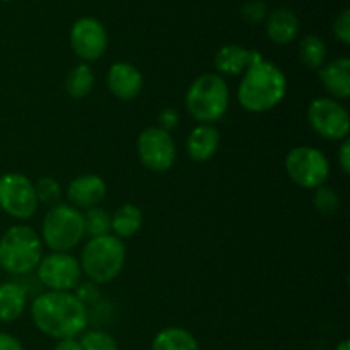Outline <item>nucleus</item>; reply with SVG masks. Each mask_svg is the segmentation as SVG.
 Listing matches in <instances>:
<instances>
[{
  "label": "nucleus",
  "instance_id": "obj_30",
  "mask_svg": "<svg viewBox=\"0 0 350 350\" xmlns=\"http://www.w3.org/2000/svg\"><path fill=\"white\" fill-rule=\"evenodd\" d=\"M334 33L344 44L350 43V10L345 9L340 16L335 19Z\"/></svg>",
  "mask_w": 350,
  "mask_h": 350
},
{
  "label": "nucleus",
  "instance_id": "obj_2",
  "mask_svg": "<svg viewBox=\"0 0 350 350\" xmlns=\"http://www.w3.org/2000/svg\"><path fill=\"white\" fill-rule=\"evenodd\" d=\"M287 92L286 74L265 58L250 65L238 85V101L250 113H267L275 108Z\"/></svg>",
  "mask_w": 350,
  "mask_h": 350
},
{
  "label": "nucleus",
  "instance_id": "obj_24",
  "mask_svg": "<svg viewBox=\"0 0 350 350\" xmlns=\"http://www.w3.org/2000/svg\"><path fill=\"white\" fill-rule=\"evenodd\" d=\"M84 217V232L89 239L111 234V214L101 207H92L82 214Z\"/></svg>",
  "mask_w": 350,
  "mask_h": 350
},
{
  "label": "nucleus",
  "instance_id": "obj_15",
  "mask_svg": "<svg viewBox=\"0 0 350 350\" xmlns=\"http://www.w3.org/2000/svg\"><path fill=\"white\" fill-rule=\"evenodd\" d=\"M260 60H263L260 51L248 50V48L239 46V44H226L215 53L214 65L219 75L238 77V75L245 74L250 65Z\"/></svg>",
  "mask_w": 350,
  "mask_h": 350
},
{
  "label": "nucleus",
  "instance_id": "obj_25",
  "mask_svg": "<svg viewBox=\"0 0 350 350\" xmlns=\"http://www.w3.org/2000/svg\"><path fill=\"white\" fill-rule=\"evenodd\" d=\"M34 191H36L38 204L50 205V207L60 204L62 187L53 176H41L34 183Z\"/></svg>",
  "mask_w": 350,
  "mask_h": 350
},
{
  "label": "nucleus",
  "instance_id": "obj_26",
  "mask_svg": "<svg viewBox=\"0 0 350 350\" xmlns=\"http://www.w3.org/2000/svg\"><path fill=\"white\" fill-rule=\"evenodd\" d=\"M313 204L320 214L334 215L340 208V197L335 193L334 188L323 185V187H318L317 191H314Z\"/></svg>",
  "mask_w": 350,
  "mask_h": 350
},
{
  "label": "nucleus",
  "instance_id": "obj_19",
  "mask_svg": "<svg viewBox=\"0 0 350 350\" xmlns=\"http://www.w3.org/2000/svg\"><path fill=\"white\" fill-rule=\"evenodd\" d=\"M27 291L17 282L0 284V323L19 320L26 310Z\"/></svg>",
  "mask_w": 350,
  "mask_h": 350
},
{
  "label": "nucleus",
  "instance_id": "obj_5",
  "mask_svg": "<svg viewBox=\"0 0 350 350\" xmlns=\"http://www.w3.org/2000/svg\"><path fill=\"white\" fill-rule=\"evenodd\" d=\"M185 105L195 122L214 125V122L221 120L228 111V82L219 74L198 75L188 88Z\"/></svg>",
  "mask_w": 350,
  "mask_h": 350
},
{
  "label": "nucleus",
  "instance_id": "obj_20",
  "mask_svg": "<svg viewBox=\"0 0 350 350\" xmlns=\"http://www.w3.org/2000/svg\"><path fill=\"white\" fill-rule=\"evenodd\" d=\"M144 214L137 205L123 204L111 215V232L120 239L132 238L142 229Z\"/></svg>",
  "mask_w": 350,
  "mask_h": 350
},
{
  "label": "nucleus",
  "instance_id": "obj_34",
  "mask_svg": "<svg viewBox=\"0 0 350 350\" xmlns=\"http://www.w3.org/2000/svg\"><path fill=\"white\" fill-rule=\"evenodd\" d=\"M53 350H82V347L79 338L74 337V338H62V340H58Z\"/></svg>",
  "mask_w": 350,
  "mask_h": 350
},
{
  "label": "nucleus",
  "instance_id": "obj_6",
  "mask_svg": "<svg viewBox=\"0 0 350 350\" xmlns=\"http://www.w3.org/2000/svg\"><path fill=\"white\" fill-rule=\"evenodd\" d=\"M84 217L70 204L48 208L41 224V241L55 253H68L84 239Z\"/></svg>",
  "mask_w": 350,
  "mask_h": 350
},
{
  "label": "nucleus",
  "instance_id": "obj_12",
  "mask_svg": "<svg viewBox=\"0 0 350 350\" xmlns=\"http://www.w3.org/2000/svg\"><path fill=\"white\" fill-rule=\"evenodd\" d=\"M70 46L84 64L98 60L108 48L106 27L94 17H81L70 29Z\"/></svg>",
  "mask_w": 350,
  "mask_h": 350
},
{
  "label": "nucleus",
  "instance_id": "obj_3",
  "mask_svg": "<svg viewBox=\"0 0 350 350\" xmlns=\"http://www.w3.org/2000/svg\"><path fill=\"white\" fill-rule=\"evenodd\" d=\"M126 260L123 239L115 234L91 238L84 245L79 258L82 273L96 286L109 284L122 273Z\"/></svg>",
  "mask_w": 350,
  "mask_h": 350
},
{
  "label": "nucleus",
  "instance_id": "obj_1",
  "mask_svg": "<svg viewBox=\"0 0 350 350\" xmlns=\"http://www.w3.org/2000/svg\"><path fill=\"white\" fill-rule=\"evenodd\" d=\"M31 318L40 332L51 338H74L85 332L89 323V311L74 293L38 294L31 303Z\"/></svg>",
  "mask_w": 350,
  "mask_h": 350
},
{
  "label": "nucleus",
  "instance_id": "obj_31",
  "mask_svg": "<svg viewBox=\"0 0 350 350\" xmlns=\"http://www.w3.org/2000/svg\"><path fill=\"white\" fill-rule=\"evenodd\" d=\"M157 122H159V129L166 130V132L171 133V130L176 129L180 125V113L174 108H164L163 111L157 116Z\"/></svg>",
  "mask_w": 350,
  "mask_h": 350
},
{
  "label": "nucleus",
  "instance_id": "obj_35",
  "mask_svg": "<svg viewBox=\"0 0 350 350\" xmlns=\"http://www.w3.org/2000/svg\"><path fill=\"white\" fill-rule=\"evenodd\" d=\"M334 350H350V342L349 340H342L340 344H337V347Z\"/></svg>",
  "mask_w": 350,
  "mask_h": 350
},
{
  "label": "nucleus",
  "instance_id": "obj_37",
  "mask_svg": "<svg viewBox=\"0 0 350 350\" xmlns=\"http://www.w3.org/2000/svg\"><path fill=\"white\" fill-rule=\"evenodd\" d=\"M0 273H2V269H0Z\"/></svg>",
  "mask_w": 350,
  "mask_h": 350
},
{
  "label": "nucleus",
  "instance_id": "obj_16",
  "mask_svg": "<svg viewBox=\"0 0 350 350\" xmlns=\"http://www.w3.org/2000/svg\"><path fill=\"white\" fill-rule=\"evenodd\" d=\"M221 146V133L214 125L198 123L187 139V152L195 163H207Z\"/></svg>",
  "mask_w": 350,
  "mask_h": 350
},
{
  "label": "nucleus",
  "instance_id": "obj_10",
  "mask_svg": "<svg viewBox=\"0 0 350 350\" xmlns=\"http://www.w3.org/2000/svg\"><path fill=\"white\" fill-rule=\"evenodd\" d=\"M41 286L55 293H72L81 284L82 270L79 260L70 253H55L43 256L36 267Z\"/></svg>",
  "mask_w": 350,
  "mask_h": 350
},
{
  "label": "nucleus",
  "instance_id": "obj_21",
  "mask_svg": "<svg viewBox=\"0 0 350 350\" xmlns=\"http://www.w3.org/2000/svg\"><path fill=\"white\" fill-rule=\"evenodd\" d=\"M150 350H200L193 335L181 327H167L154 337Z\"/></svg>",
  "mask_w": 350,
  "mask_h": 350
},
{
  "label": "nucleus",
  "instance_id": "obj_23",
  "mask_svg": "<svg viewBox=\"0 0 350 350\" xmlns=\"http://www.w3.org/2000/svg\"><path fill=\"white\" fill-rule=\"evenodd\" d=\"M299 60L308 70H320L327 62V44L317 34H308L299 43Z\"/></svg>",
  "mask_w": 350,
  "mask_h": 350
},
{
  "label": "nucleus",
  "instance_id": "obj_32",
  "mask_svg": "<svg viewBox=\"0 0 350 350\" xmlns=\"http://www.w3.org/2000/svg\"><path fill=\"white\" fill-rule=\"evenodd\" d=\"M337 159H338V166H340L342 173L349 174L350 173V140H349V137L345 140H342L340 149H338V154H337Z\"/></svg>",
  "mask_w": 350,
  "mask_h": 350
},
{
  "label": "nucleus",
  "instance_id": "obj_27",
  "mask_svg": "<svg viewBox=\"0 0 350 350\" xmlns=\"http://www.w3.org/2000/svg\"><path fill=\"white\" fill-rule=\"evenodd\" d=\"M79 342L82 350H118L115 338L103 330L84 332Z\"/></svg>",
  "mask_w": 350,
  "mask_h": 350
},
{
  "label": "nucleus",
  "instance_id": "obj_36",
  "mask_svg": "<svg viewBox=\"0 0 350 350\" xmlns=\"http://www.w3.org/2000/svg\"><path fill=\"white\" fill-rule=\"evenodd\" d=\"M0 2H10V0H0Z\"/></svg>",
  "mask_w": 350,
  "mask_h": 350
},
{
  "label": "nucleus",
  "instance_id": "obj_33",
  "mask_svg": "<svg viewBox=\"0 0 350 350\" xmlns=\"http://www.w3.org/2000/svg\"><path fill=\"white\" fill-rule=\"evenodd\" d=\"M0 350H24V347L14 335L0 332Z\"/></svg>",
  "mask_w": 350,
  "mask_h": 350
},
{
  "label": "nucleus",
  "instance_id": "obj_28",
  "mask_svg": "<svg viewBox=\"0 0 350 350\" xmlns=\"http://www.w3.org/2000/svg\"><path fill=\"white\" fill-rule=\"evenodd\" d=\"M241 16L246 23L260 24L267 17V3L263 0H250L241 7Z\"/></svg>",
  "mask_w": 350,
  "mask_h": 350
},
{
  "label": "nucleus",
  "instance_id": "obj_8",
  "mask_svg": "<svg viewBox=\"0 0 350 350\" xmlns=\"http://www.w3.org/2000/svg\"><path fill=\"white\" fill-rule=\"evenodd\" d=\"M308 123L317 135L330 142H342L349 137L350 116L347 108L334 98H317L308 108Z\"/></svg>",
  "mask_w": 350,
  "mask_h": 350
},
{
  "label": "nucleus",
  "instance_id": "obj_9",
  "mask_svg": "<svg viewBox=\"0 0 350 350\" xmlns=\"http://www.w3.org/2000/svg\"><path fill=\"white\" fill-rule=\"evenodd\" d=\"M34 183L21 173H5L0 176V208L9 217L27 221L38 211Z\"/></svg>",
  "mask_w": 350,
  "mask_h": 350
},
{
  "label": "nucleus",
  "instance_id": "obj_4",
  "mask_svg": "<svg viewBox=\"0 0 350 350\" xmlns=\"http://www.w3.org/2000/svg\"><path fill=\"white\" fill-rule=\"evenodd\" d=\"M43 258L41 236L31 226L17 224L0 238V269L12 275H29Z\"/></svg>",
  "mask_w": 350,
  "mask_h": 350
},
{
  "label": "nucleus",
  "instance_id": "obj_17",
  "mask_svg": "<svg viewBox=\"0 0 350 350\" xmlns=\"http://www.w3.org/2000/svg\"><path fill=\"white\" fill-rule=\"evenodd\" d=\"M325 91L334 99H347L350 96V60L347 57L335 58L318 70Z\"/></svg>",
  "mask_w": 350,
  "mask_h": 350
},
{
  "label": "nucleus",
  "instance_id": "obj_22",
  "mask_svg": "<svg viewBox=\"0 0 350 350\" xmlns=\"http://www.w3.org/2000/svg\"><path fill=\"white\" fill-rule=\"evenodd\" d=\"M94 82V70L88 64H79L68 70L65 77V91L70 98L84 99L91 94Z\"/></svg>",
  "mask_w": 350,
  "mask_h": 350
},
{
  "label": "nucleus",
  "instance_id": "obj_14",
  "mask_svg": "<svg viewBox=\"0 0 350 350\" xmlns=\"http://www.w3.org/2000/svg\"><path fill=\"white\" fill-rule=\"evenodd\" d=\"M109 92L122 101H132L144 88V77L135 65L129 62H116L106 75Z\"/></svg>",
  "mask_w": 350,
  "mask_h": 350
},
{
  "label": "nucleus",
  "instance_id": "obj_7",
  "mask_svg": "<svg viewBox=\"0 0 350 350\" xmlns=\"http://www.w3.org/2000/svg\"><path fill=\"white\" fill-rule=\"evenodd\" d=\"M284 166L291 181L306 190H317L318 187H323L330 176V163L317 147H294L287 152Z\"/></svg>",
  "mask_w": 350,
  "mask_h": 350
},
{
  "label": "nucleus",
  "instance_id": "obj_13",
  "mask_svg": "<svg viewBox=\"0 0 350 350\" xmlns=\"http://www.w3.org/2000/svg\"><path fill=\"white\" fill-rule=\"evenodd\" d=\"M106 191H108V187L99 174H81L68 183L67 198L72 207L79 211L82 208L88 211V208L98 207L105 200Z\"/></svg>",
  "mask_w": 350,
  "mask_h": 350
},
{
  "label": "nucleus",
  "instance_id": "obj_18",
  "mask_svg": "<svg viewBox=\"0 0 350 350\" xmlns=\"http://www.w3.org/2000/svg\"><path fill=\"white\" fill-rule=\"evenodd\" d=\"M299 33V19L287 7H279L267 19V34L275 44H289Z\"/></svg>",
  "mask_w": 350,
  "mask_h": 350
},
{
  "label": "nucleus",
  "instance_id": "obj_29",
  "mask_svg": "<svg viewBox=\"0 0 350 350\" xmlns=\"http://www.w3.org/2000/svg\"><path fill=\"white\" fill-rule=\"evenodd\" d=\"M74 291H75L74 296L77 297V299L81 301L85 308L94 306V304L99 301V289L96 284L91 282V280H89V282H84V284L81 282Z\"/></svg>",
  "mask_w": 350,
  "mask_h": 350
},
{
  "label": "nucleus",
  "instance_id": "obj_11",
  "mask_svg": "<svg viewBox=\"0 0 350 350\" xmlns=\"http://www.w3.org/2000/svg\"><path fill=\"white\" fill-rule=\"evenodd\" d=\"M137 154L147 170L164 173L171 170L176 161V144L170 132L159 126H149L142 130L137 139Z\"/></svg>",
  "mask_w": 350,
  "mask_h": 350
}]
</instances>
